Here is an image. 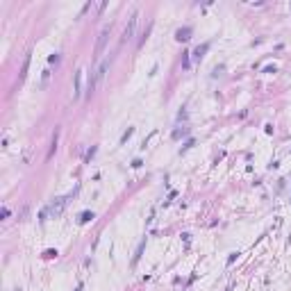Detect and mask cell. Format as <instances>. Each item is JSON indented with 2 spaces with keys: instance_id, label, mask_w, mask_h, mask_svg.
Here are the masks:
<instances>
[{
  "instance_id": "cell-16",
  "label": "cell",
  "mask_w": 291,
  "mask_h": 291,
  "mask_svg": "<svg viewBox=\"0 0 291 291\" xmlns=\"http://www.w3.org/2000/svg\"><path fill=\"white\" fill-rule=\"evenodd\" d=\"M43 257H46V259H52V257H57V250H46Z\"/></svg>"
},
{
  "instance_id": "cell-22",
  "label": "cell",
  "mask_w": 291,
  "mask_h": 291,
  "mask_svg": "<svg viewBox=\"0 0 291 291\" xmlns=\"http://www.w3.org/2000/svg\"><path fill=\"white\" fill-rule=\"evenodd\" d=\"M75 291H82V287H77V289H75Z\"/></svg>"
},
{
  "instance_id": "cell-6",
  "label": "cell",
  "mask_w": 291,
  "mask_h": 291,
  "mask_svg": "<svg viewBox=\"0 0 291 291\" xmlns=\"http://www.w3.org/2000/svg\"><path fill=\"white\" fill-rule=\"evenodd\" d=\"M209 50V43H203V46H198L196 50H193V59L196 61H200L203 57H205V52Z\"/></svg>"
},
{
  "instance_id": "cell-19",
  "label": "cell",
  "mask_w": 291,
  "mask_h": 291,
  "mask_svg": "<svg viewBox=\"0 0 291 291\" xmlns=\"http://www.w3.org/2000/svg\"><path fill=\"white\" fill-rule=\"evenodd\" d=\"M0 216H2V218H9V207H2V209H0Z\"/></svg>"
},
{
  "instance_id": "cell-14",
  "label": "cell",
  "mask_w": 291,
  "mask_h": 291,
  "mask_svg": "<svg viewBox=\"0 0 291 291\" xmlns=\"http://www.w3.org/2000/svg\"><path fill=\"white\" fill-rule=\"evenodd\" d=\"M55 150H57V132H55V137H52V148H50V153H48V159L55 155Z\"/></svg>"
},
{
  "instance_id": "cell-18",
  "label": "cell",
  "mask_w": 291,
  "mask_h": 291,
  "mask_svg": "<svg viewBox=\"0 0 291 291\" xmlns=\"http://www.w3.org/2000/svg\"><path fill=\"white\" fill-rule=\"evenodd\" d=\"M191 146H193V139H189V141H187V143H184V146H182V150H180V153H184V150H189V148H191Z\"/></svg>"
},
{
  "instance_id": "cell-1",
  "label": "cell",
  "mask_w": 291,
  "mask_h": 291,
  "mask_svg": "<svg viewBox=\"0 0 291 291\" xmlns=\"http://www.w3.org/2000/svg\"><path fill=\"white\" fill-rule=\"evenodd\" d=\"M71 198H73V193H68V196H61V198H55V200H52L48 207H43V209H41V214H39V221L46 223V221H48V216H50V218H57V216H61Z\"/></svg>"
},
{
  "instance_id": "cell-9",
  "label": "cell",
  "mask_w": 291,
  "mask_h": 291,
  "mask_svg": "<svg viewBox=\"0 0 291 291\" xmlns=\"http://www.w3.org/2000/svg\"><path fill=\"white\" fill-rule=\"evenodd\" d=\"M30 55H25V61H23V68H21V80H25L27 77V71H30Z\"/></svg>"
},
{
  "instance_id": "cell-13",
  "label": "cell",
  "mask_w": 291,
  "mask_h": 291,
  "mask_svg": "<svg viewBox=\"0 0 291 291\" xmlns=\"http://www.w3.org/2000/svg\"><path fill=\"white\" fill-rule=\"evenodd\" d=\"M184 134H189V128H182V130H175V132H173V139H180V137H184Z\"/></svg>"
},
{
  "instance_id": "cell-8",
  "label": "cell",
  "mask_w": 291,
  "mask_h": 291,
  "mask_svg": "<svg viewBox=\"0 0 291 291\" xmlns=\"http://www.w3.org/2000/svg\"><path fill=\"white\" fill-rule=\"evenodd\" d=\"M143 248H146V239H141V243H139L137 252H134V257H132V266L139 264V259H141V255H143Z\"/></svg>"
},
{
  "instance_id": "cell-4",
  "label": "cell",
  "mask_w": 291,
  "mask_h": 291,
  "mask_svg": "<svg viewBox=\"0 0 291 291\" xmlns=\"http://www.w3.org/2000/svg\"><path fill=\"white\" fill-rule=\"evenodd\" d=\"M137 18H139V11H134L132 16H130L128 21V25H125V30H123V36H121V43H125L130 41L132 36H134V27H137Z\"/></svg>"
},
{
  "instance_id": "cell-7",
  "label": "cell",
  "mask_w": 291,
  "mask_h": 291,
  "mask_svg": "<svg viewBox=\"0 0 291 291\" xmlns=\"http://www.w3.org/2000/svg\"><path fill=\"white\" fill-rule=\"evenodd\" d=\"M82 75H84V71L75 73V98H80V93H82Z\"/></svg>"
},
{
  "instance_id": "cell-21",
  "label": "cell",
  "mask_w": 291,
  "mask_h": 291,
  "mask_svg": "<svg viewBox=\"0 0 291 291\" xmlns=\"http://www.w3.org/2000/svg\"><path fill=\"white\" fill-rule=\"evenodd\" d=\"M48 61H50V64H57V61H59V55H50V57H48Z\"/></svg>"
},
{
  "instance_id": "cell-15",
  "label": "cell",
  "mask_w": 291,
  "mask_h": 291,
  "mask_svg": "<svg viewBox=\"0 0 291 291\" xmlns=\"http://www.w3.org/2000/svg\"><path fill=\"white\" fill-rule=\"evenodd\" d=\"M189 55L191 52H184V57H182V68H189Z\"/></svg>"
},
{
  "instance_id": "cell-23",
  "label": "cell",
  "mask_w": 291,
  "mask_h": 291,
  "mask_svg": "<svg viewBox=\"0 0 291 291\" xmlns=\"http://www.w3.org/2000/svg\"><path fill=\"white\" fill-rule=\"evenodd\" d=\"M289 7H291V5H289Z\"/></svg>"
},
{
  "instance_id": "cell-11",
  "label": "cell",
  "mask_w": 291,
  "mask_h": 291,
  "mask_svg": "<svg viewBox=\"0 0 291 291\" xmlns=\"http://www.w3.org/2000/svg\"><path fill=\"white\" fill-rule=\"evenodd\" d=\"M91 218H93V212H82V214H80V218H77V223H82V225H84V223H89Z\"/></svg>"
},
{
  "instance_id": "cell-2",
  "label": "cell",
  "mask_w": 291,
  "mask_h": 291,
  "mask_svg": "<svg viewBox=\"0 0 291 291\" xmlns=\"http://www.w3.org/2000/svg\"><path fill=\"white\" fill-rule=\"evenodd\" d=\"M107 71H109V59H103L98 66H96L93 77H91V82H89V93H91V91H96V86L105 80V73H107Z\"/></svg>"
},
{
  "instance_id": "cell-10",
  "label": "cell",
  "mask_w": 291,
  "mask_h": 291,
  "mask_svg": "<svg viewBox=\"0 0 291 291\" xmlns=\"http://www.w3.org/2000/svg\"><path fill=\"white\" fill-rule=\"evenodd\" d=\"M48 82H50V68H46L41 73V89H46L48 86Z\"/></svg>"
},
{
  "instance_id": "cell-17",
  "label": "cell",
  "mask_w": 291,
  "mask_h": 291,
  "mask_svg": "<svg viewBox=\"0 0 291 291\" xmlns=\"http://www.w3.org/2000/svg\"><path fill=\"white\" fill-rule=\"evenodd\" d=\"M237 257H239V252H232L230 257H228V266H232L234 262H237Z\"/></svg>"
},
{
  "instance_id": "cell-20",
  "label": "cell",
  "mask_w": 291,
  "mask_h": 291,
  "mask_svg": "<svg viewBox=\"0 0 291 291\" xmlns=\"http://www.w3.org/2000/svg\"><path fill=\"white\" fill-rule=\"evenodd\" d=\"M93 155H96V146L89 150V153H86V162H91V157H93Z\"/></svg>"
},
{
  "instance_id": "cell-12",
  "label": "cell",
  "mask_w": 291,
  "mask_h": 291,
  "mask_svg": "<svg viewBox=\"0 0 291 291\" xmlns=\"http://www.w3.org/2000/svg\"><path fill=\"white\" fill-rule=\"evenodd\" d=\"M132 134H134V128H128V132H123V137H121V143H125Z\"/></svg>"
},
{
  "instance_id": "cell-5",
  "label": "cell",
  "mask_w": 291,
  "mask_h": 291,
  "mask_svg": "<svg viewBox=\"0 0 291 291\" xmlns=\"http://www.w3.org/2000/svg\"><path fill=\"white\" fill-rule=\"evenodd\" d=\"M191 39V27H180L178 32H175V41H189Z\"/></svg>"
},
{
  "instance_id": "cell-3",
  "label": "cell",
  "mask_w": 291,
  "mask_h": 291,
  "mask_svg": "<svg viewBox=\"0 0 291 291\" xmlns=\"http://www.w3.org/2000/svg\"><path fill=\"white\" fill-rule=\"evenodd\" d=\"M107 39H109V25H105L103 30H100V34H98V43H96V59H98V57H100V55H103V50H105V46H107Z\"/></svg>"
}]
</instances>
